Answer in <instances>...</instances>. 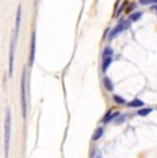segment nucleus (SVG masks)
I'll return each mask as SVG.
<instances>
[{
    "instance_id": "obj_6",
    "label": "nucleus",
    "mask_w": 157,
    "mask_h": 158,
    "mask_svg": "<svg viewBox=\"0 0 157 158\" xmlns=\"http://www.w3.org/2000/svg\"><path fill=\"white\" fill-rule=\"evenodd\" d=\"M21 17H22V7H21V6H18V8H17V15H15V28H14V33H13V37H15V39H18V36H19Z\"/></svg>"
},
{
    "instance_id": "obj_12",
    "label": "nucleus",
    "mask_w": 157,
    "mask_h": 158,
    "mask_svg": "<svg viewBox=\"0 0 157 158\" xmlns=\"http://www.w3.org/2000/svg\"><path fill=\"white\" fill-rule=\"evenodd\" d=\"M149 113H152V109H149V107L147 109H141V110L138 111V114H139L141 117H145V115H147Z\"/></svg>"
},
{
    "instance_id": "obj_1",
    "label": "nucleus",
    "mask_w": 157,
    "mask_h": 158,
    "mask_svg": "<svg viewBox=\"0 0 157 158\" xmlns=\"http://www.w3.org/2000/svg\"><path fill=\"white\" fill-rule=\"evenodd\" d=\"M10 139H11V113L10 109H6V117H4V150L6 157H8L10 151Z\"/></svg>"
},
{
    "instance_id": "obj_3",
    "label": "nucleus",
    "mask_w": 157,
    "mask_h": 158,
    "mask_svg": "<svg viewBox=\"0 0 157 158\" xmlns=\"http://www.w3.org/2000/svg\"><path fill=\"white\" fill-rule=\"evenodd\" d=\"M112 62H113V50L110 47H106L102 52V72L106 73Z\"/></svg>"
},
{
    "instance_id": "obj_16",
    "label": "nucleus",
    "mask_w": 157,
    "mask_h": 158,
    "mask_svg": "<svg viewBox=\"0 0 157 158\" xmlns=\"http://www.w3.org/2000/svg\"><path fill=\"white\" fill-rule=\"evenodd\" d=\"M135 8V3H131V4H129V7L127 8V13H129V11H132Z\"/></svg>"
},
{
    "instance_id": "obj_13",
    "label": "nucleus",
    "mask_w": 157,
    "mask_h": 158,
    "mask_svg": "<svg viewBox=\"0 0 157 158\" xmlns=\"http://www.w3.org/2000/svg\"><path fill=\"white\" fill-rule=\"evenodd\" d=\"M141 17H142V13H134L129 17V19H131V22H135V21H138Z\"/></svg>"
},
{
    "instance_id": "obj_11",
    "label": "nucleus",
    "mask_w": 157,
    "mask_h": 158,
    "mask_svg": "<svg viewBox=\"0 0 157 158\" xmlns=\"http://www.w3.org/2000/svg\"><path fill=\"white\" fill-rule=\"evenodd\" d=\"M113 101L117 103V105H125V99L123 98V96H120V95H113Z\"/></svg>"
},
{
    "instance_id": "obj_18",
    "label": "nucleus",
    "mask_w": 157,
    "mask_h": 158,
    "mask_svg": "<svg viewBox=\"0 0 157 158\" xmlns=\"http://www.w3.org/2000/svg\"><path fill=\"white\" fill-rule=\"evenodd\" d=\"M152 3H155V4H157V0H152Z\"/></svg>"
},
{
    "instance_id": "obj_17",
    "label": "nucleus",
    "mask_w": 157,
    "mask_h": 158,
    "mask_svg": "<svg viewBox=\"0 0 157 158\" xmlns=\"http://www.w3.org/2000/svg\"><path fill=\"white\" fill-rule=\"evenodd\" d=\"M152 10H153V11H156V13H157V6H156V4L152 7Z\"/></svg>"
},
{
    "instance_id": "obj_9",
    "label": "nucleus",
    "mask_w": 157,
    "mask_h": 158,
    "mask_svg": "<svg viewBox=\"0 0 157 158\" xmlns=\"http://www.w3.org/2000/svg\"><path fill=\"white\" fill-rule=\"evenodd\" d=\"M104 85H105V88H106L109 92H112L113 91V83H112V80L109 77H104Z\"/></svg>"
},
{
    "instance_id": "obj_2",
    "label": "nucleus",
    "mask_w": 157,
    "mask_h": 158,
    "mask_svg": "<svg viewBox=\"0 0 157 158\" xmlns=\"http://www.w3.org/2000/svg\"><path fill=\"white\" fill-rule=\"evenodd\" d=\"M21 109H22V117L26 118L28 113V98H26V73L25 69L21 76Z\"/></svg>"
},
{
    "instance_id": "obj_4",
    "label": "nucleus",
    "mask_w": 157,
    "mask_h": 158,
    "mask_svg": "<svg viewBox=\"0 0 157 158\" xmlns=\"http://www.w3.org/2000/svg\"><path fill=\"white\" fill-rule=\"evenodd\" d=\"M129 23H131V19H124V21H120L119 22V25L116 26V28H113V30L110 32V35H109V40H113L114 37H116L119 33H121V32H124V30H127L129 28Z\"/></svg>"
},
{
    "instance_id": "obj_14",
    "label": "nucleus",
    "mask_w": 157,
    "mask_h": 158,
    "mask_svg": "<svg viewBox=\"0 0 157 158\" xmlns=\"http://www.w3.org/2000/svg\"><path fill=\"white\" fill-rule=\"evenodd\" d=\"M125 4H127V3H125V2H123L121 7H120V8H119V10H116V11H114V17H119V14H120V13H121V11H123V10H124Z\"/></svg>"
},
{
    "instance_id": "obj_7",
    "label": "nucleus",
    "mask_w": 157,
    "mask_h": 158,
    "mask_svg": "<svg viewBox=\"0 0 157 158\" xmlns=\"http://www.w3.org/2000/svg\"><path fill=\"white\" fill-rule=\"evenodd\" d=\"M117 115H120V113H117V111H112V110H109V111H108V113H106V115H105V117H104V120H102V123H104V124H108V123H109V121L113 120L114 117H117Z\"/></svg>"
},
{
    "instance_id": "obj_15",
    "label": "nucleus",
    "mask_w": 157,
    "mask_h": 158,
    "mask_svg": "<svg viewBox=\"0 0 157 158\" xmlns=\"http://www.w3.org/2000/svg\"><path fill=\"white\" fill-rule=\"evenodd\" d=\"M139 3L142 6H145V4H150L152 3V0H139Z\"/></svg>"
},
{
    "instance_id": "obj_5",
    "label": "nucleus",
    "mask_w": 157,
    "mask_h": 158,
    "mask_svg": "<svg viewBox=\"0 0 157 158\" xmlns=\"http://www.w3.org/2000/svg\"><path fill=\"white\" fill-rule=\"evenodd\" d=\"M36 58V32L33 30L32 37H31V52H29V66H33Z\"/></svg>"
},
{
    "instance_id": "obj_10",
    "label": "nucleus",
    "mask_w": 157,
    "mask_h": 158,
    "mask_svg": "<svg viewBox=\"0 0 157 158\" xmlns=\"http://www.w3.org/2000/svg\"><path fill=\"white\" fill-rule=\"evenodd\" d=\"M102 135H104V128H102V127H101V128H96L95 132H94V135H92V140H98Z\"/></svg>"
},
{
    "instance_id": "obj_8",
    "label": "nucleus",
    "mask_w": 157,
    "mask_h": 158,
    "mask_svg": "<svg viewBox=\"0 0 157 158\" xmlns=\"http://www.w3.org/2000/svg\"><path fill=\"white\" fill-rule=\"evenodd\" d=\"M127 105H128V107H143L145 103L141 99H134V101H131L129 103H127Z\"/></svg>"
}]
</instances>
